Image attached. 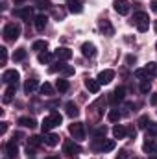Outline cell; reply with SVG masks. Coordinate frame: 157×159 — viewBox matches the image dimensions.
Returning <instances> with one entry per match:
<instances>
[{"label":"cell","mask_w":157,"mask_h":159,"mask_svg":"<svg viewBox=\"0 0 157 159\" xmlns=\"http://www.w3.org/2000/svg\"><path fill=\"white\" fill-rule=\"evenodd\" d=\"M15 17L19 19H30L32 17V7H22V9H15Z\"/></svg>","instance_id":"ffe728a7"},{"label":"cell","mask_w":157,"mask_h":159,"mask_svg":"<svg viewBox=\"0 0 157 159\" xmlns=\"http://www.w3.org/2000/svg\"><path fill=\"white\" fill-rule=\"evenodd\" d=\"M56 87H57V91H59V93H67V91H69V87H70V83H69V80L59 78L57 81H56Z\"/></svg>","instance_id":"d4e9b609"},{"label":"cell","mask_w":157,"mask_h":159,"mask_svg":"<svg viewBox=\"0 0 157 159\" xmlns=\"http://www.w3.org/2000/svg\"><path fill=\"white\" fill-rule=\"evenodd\" d=\"M2 81L7 83V85H17V83H19V72H17L15 69L6 70V72L2 74Z\"/></svg>","instance_id":"5b68a950"},{"label":"cell","mask_w":157,"mask_h":159,"mask_svg":"<svg viewBox=\"0 0 157 159\" xmlns=\"http://www.w3.org/2000/svg\"><path fill=\"white\" fill-rule=\"evenodd\" d=\"M152 9L157 13V0H154V2H152Z\"/></svg>","instance_id":"f6af8a7d"},{"label":"cell","mask_w":157,"mask_h":159,"mask_svg":"<svg viewBox=\"0 0 157 159\" xmlns=\"http://www.w3.org/2000/svg\"><path fill=\"white\" fill-rule=\"evenodd\" d=\"M44 143V139H41L37 135H34V137H30V141H28V146H41Z\"/></svg>","instance_id":"1f68e13d"},{"label":"cell","mask_w":157,"mask_h":159,"mask_svg":"<svg viewBox=\"0 0 157 159\" xmlns=\"http://www.w3.org/2000/svg\"><path fill=\"white\" fill-rule=\"evenodd\" d=\"M39 91H41V94H44V96H50V94H54V87H52L50 83H46V81H44V83L39 87Z\"/></svg>","instance_id":"83f0119b"},{"label":"cell","mask_w":157,"mask_h":159,"mask_svg":"<svg viewBox=\"0 0 157 159\" xmlns=\"http://www.w3.org/2000/svg\"><path fill=\"white\" fill-rule=\"evenodd\" d=\"M148 124H150L148 117H141L139 119V128H148Z\"/></svg>","instance_id":"ab89813d"},{"label":"cell","mask_w":157,"mask_h":159,"mask_svg":"<svg viewBox=\"0 0 157 159\" xmlns=\"http://www.w3.org/2000/svg\"><path fill=\"white\" fill-rule=\"evenodd\" d=\"M46 159H59V157H46Z\"/></svg>","instance_id":"7dc6e473"},{"label":"cell","mask_w":157,"mask_h":159,"mask_svg":"<svg viewBox=\"0 0 157 159\" xmlns=\"http://www.w3.org/2000/svg\"><path fill=\"white\" fill-rule=\"evenodd\" d=\"M15 89H17V85H9V87L4 91V102H6V104H9V102L13 100V96H15Z\"/></svg>","instance_id":"44dd1931"},{"label":"cell","mask_w":157,"mask_h":159,"mask_svg":"<svg viewBox=\"0 0 157 159\" xmlns=\"http://www.w3.org/2000/svg\"><path fill=\"white\" fill-rule=\"evenodd\" d=\"M65 76H70V74H74V69L72 67H63V70H61Z\"/></svg>","instance_id":"60d3db41"},{"label":"cell","mask_w":157,"mask_h":159,"mask_svg":"<svg viewBox=\"0 0 157 159\" xmlns=\"http://www.w3.org/2000/svg\"><path fill=\"white\" fill-rule=\"evenodd\" d=\"M46 46H48V44H46V41H35L32 48H34V50H37V52H43V50H46Z\"/></svg>","instance_id":"e575fe53"},{"label":"cell","mask_w":157,"mask_h":159,"mask_svg":"<svg viewBox=\"0 0 157 159\" xmlns=\"http://www.w3.org/2000/svg\"><path fill=\"white\" fill-rule=\"evenodd\" d=\"M126 133H128V131H126V128H124V126H120V124L113 128V137H115V139H124V137H126Z\"/></svg>","instance_id":"484cf974"},{"label":"cell","mask_w":157,"mask_h":159,"mask_svg":"<svg viewBox=\"0 0 157 159\" xmlns=\"http://www.w3.org/2000/svg\"><path fill=\"white\" fill-rule=\"evenodd\" d=\"M142 150H144L146 154H157V143L154 139H148V137H146V141H144V144H142Z\"/></svg>","instance_id":"4fadbf2b"},{"label":"cell","mask_w":157,"mask_h":159,"mask_svg":"<svg viewBox=\"0 0 157 159\" xmlns=\"http://www.w3.org/2000/svg\"><path fill=\"white\" fill-rule=\"evenodd\" d=\"M52 128H56V122L50 119V117H46V119L43 120V124H41V129H43V133H48Z\"/></svg>","instance_id":"603a6c76"},{"label":"cell","mask_w":157,"mask_h":159,"mask_svg":"<svg viewBox=\"0 0 157 159\" xmlns=\"http://www.w3.org/2000/svg\"><path fill=\"white\" fill-rule=\"evenodd\" d=\"M124 96H126V89H124V87H117V89L113 91V94L109 96V100H111V104H118V102L124 100Z\"/></svg>","instance_id":"9c48e42d"},{"label":"cell","mask_w":157,"mask_h":159,"mask_svg":"<svg viewBox=\"0 0 157 159\" xmlns=\"http://www.w3.org/2000/svg\"><path fill=\"white\" fill-rule=\"evenodd\" d=\"M65 154H69V156H78V154H81V148H79V144H76L74 141H67V143H65Z\"/></svg>","instance_id":"ba28073f"},{"label":"cell","mask_w":157,"mask_h":159,"mask_svg":"<svg viewBox=\"0 0 157 159\" xmlns=\"http://www.w3.org/2000/svg\"><path fill=\"white\" fill-rule=\"evenodd\" d=\"M135 78H139V80H142V78H148V72H146V69H137L135 72Z\"/></svg>","instance_id":"8d00e7d4"},{"label":"cell","mask_w":157,"mask_h":159,"mask_svg":"<svg viewBox=\"0 0 157 159\" xmlns=\"http://www.w3.org/2000/svg\"><path fill=\"white\" fill-rule=\"evenodd\" d=\"M81 54H83L85 57H94V56H96V46H94L92 43H83V44H81Z\"/></svg>","instance_id":"30bf717a"},{"label":"cell","mask_w":157,"mask_h":159,"mask_svg":"<svg viewBox=\"0 0 157 159\" xmlns=\"http://www.w3.org/2000/svg\"><path fill=\"white\" fill-rule=\"evenodd\" d=\"M115 78V70H111V69H105V70H102L100 74H98V81L100 83H104V85H107V83H111Z\"/></svg>","instance_id":"52a82bcc"},{"label":"cell","mask_w":157,"mask_h":159,"mask_svg":"<svg viewBox=\"0 0 157 159\" xmlns=\"http://www.w3.org/2000/svg\"><path fill=\"white\" fill-rule=\"evenodd\" d=\"M44 144H48V146H57L59 144V135H56V133H44Z\"/></svg>","instance_id":"9a60e30c"},{"label":"cell","mask_w":157,"mask_h":159,"mask_svg":"<svg viewBox=\"0 0 157 159\" xmlns=\"http://www.w3.org/2000/svg\"><path fill=\"white\" fill-rule=\"evenodd\" d=\"M126 63H128V65H133V63H135V57H133V56H128V57H126Z\"/></svg>","instance_id":"b9f144b4"},{"label":"cell","mask_w":157,"mask_h":159,"mask_svg":"<svg viewBox=\"0 0 157 159\" xmlns=\"http://www.w3.org/2000/svg\"><path fill=\"white\" fill-rule=\"evenodd\" d=\"M6 129H7V122H2V126H0V133L4 135V133H6Z\"/></svg>","instance_id":"7bdbcfd3"},{"label":"cell","mask_w":157,"mask_h":159,"mask_svg":"<svg viewBox=\"0 0 157 159\" xmlns=\"http://www.w3.org/2000/svg\"><path fill=\"white\" fill-rule=\"evenodd\" d=\"M52 57H54V56H52L50 52H46V50H44V52H39V56H37V59H39L41 65H48V63L52 61Z\"/></svg>","instance_id":"cb8c5ba5"},{"label":"cell","mask_w":157,"mask_h":159,"mask_svg":"<svg viewBox=\"0 0 157 159\" xmlns=\"http://www.w3.org/2000/svg\"><path fill=\"white\" fill-rule=\"evenodd\" d=\"M48 117H50V119H52L54 122H56V126H59V124H61V120H63V117H61V113H59V111H56V109H52Z\"/></svg>","instance_id":"f546056e"},{"label":"cell","mask_w":157,"mask_h":159,"mask_svg":"<svg viewBox=\"0 0 157 159\" xmlns=\"http://www.w3.org/2000/svg\"><path fill=\"white\" fill-rule=\"evenodd\" d=\"M0 59H2V65H6V61H7V50L4 46L0 48Z\"/></svg>","instance_id":"f35d334b"},{"label":"cell","mask_w":157,"mask_h":159,"mask_svg":"<svg viewBox=\"0 0 157 159\" xmlns=\"http://www.w3.org/2000/svg\"><path fill=\"white\" fill-rule=\"evenodd\" d=\"M100 30L104 32V35H113L115 34V28H113V24L109 22V20H100Z\"/></svg>","instance_id":"5bb4252c"},{"label":"cell","mask_w":157,"mask_h":159,"mask_svg":"<svg viewBox=\"0 0 157 159\" xmlns=\"http://www.w3.org/2000/svg\"><path fill=\"white\" fill-rule=\"evenodd\" d=\"M67 7H69L70 13H81L83 11V4L78 2V0H69L67 2Z\"/></svg>","instance_id":"2e32d148"},{"label":"cell","mask_w":157,"mask_h":159,"mask_svg":"<svg viewBox=\"0 0 157 159\" xmlns=\"http://www.w3.org/2000/svg\"><path fill=\"white\" fill-rule=\"evenodd\" d=\"M150 89H152V83L148 81V80H142V83H141V93H150Z\"/></svg>","instance_id":"d590c367"},{"label":"cell","mask_w":157,"mask_h":159,"mask_svg":"<svg viewBox=\"0 0 157 159\" xmlns=\"http://www.w3.org/2000/svg\"><path fill=\"white\" fill-rule=\"evenodd\" d=\"M35 4H37V7H41V9L50 7V0H35Z\"/></svg>","instance_id":"74e56055"},{"label":"cell","mask_w":157,"mask_h":159,"mask_svg":"<svg viewBox=\"0 0 157 159\" xmlns=\"http://www.w3.org/2000/svg\"><path fill=\"white\" fill-rule=\"evenodd\" d=\"M144 69H146L148 76H155V78H157V63H155V61H150Z\"/></svg>","instance_id":"f1b7e54d"},{"label":"cell","mask_w":157,"mask_h":159,"mask_svg":"<svg viewBox=\"0 0 157 159\" xmlns=\"http://www.w3.org/2000/svg\"><path fill=\"white\" fill-rule=\"evenodd\" d=\"M113 7H115V11L118 15H128L129 13V2L128 0H115Z\"/></svg>","instance_id":"8992f818"},{"label":"cell","mask_w":157,"mask_h":159,"mask_svg":"<svg viewBox=\"0 0 157 159\" xmlns=\"http://www.w3.org/2000/svg\"><path fill=\"white\" fill-rule=\"evenodd\" d=\"M65 109H67V115H69L70 119H76V117L79 115V109L76 107V104H74V102H67Z\"/></svg>","instance_id":"ac0fdd59"},{"label":"cell","mask_w":157,"mask_h":159,"mask_svg":"<svg viewBox=\"0 0 157 159\" xmlns=\"http://www.w3.org/2000/svg\"><path fill=\"white\" fill-rule=\"evenodd\" d=\"M54 56H56L59 61H69V59L72 57V50H69V48H57V50L54 52Z\"/></svg>","instance_id":"8fae6325"},{"label":"cell","mask_w":157,"mask_h":159,"mask_svg":"<svg viewBox=\"0 0 157 159\" xmlns=\"http://www.w3.org/2000/svg\"><path fill=\"white\" fill-rule=\"evenodd\" d=\"M100 85H102V83H100L98 80H91V78L85 80V87H87V89H89L91 93H94V94H96V93L100 91Z\"/></svg>","instance_id":"e0dca14e"},{"label":"cell","mask_w":157,"mask_h":159,"mask_svg":"<svg viewBox=\"0 0 157 159\" xmlns=\"http://www.w3.org/2000/svg\"><path fill=\"white\" fill-rule=\"evenodd\" d=\"M69 131H70V135H72L76 141H83V139H85V128H83L81 122H74V124H70Z\"/></svg>","instance_id":"277c9868"},{"label":"cell","mask_w":157,"mask_h":159,"mask_svg":"<svg viewBox=\"0 0 157 159\" xmlns=\"http://www.w3.org/2000/svg\"><path fill=\"white\" fill-rule=\"evenodd\" d=\"M37 87H39V81H37V80H35V78L28 80V81L24 83V91H26L28 94H30V93H34V91H35Z\"/></svg>","instance_id":"7402d4cb"},{"label":"cell","mask_w":157,"mask_h":159,"mask_svg":"<svg viewBox=\"0 0 157 159\" xmlns=\"http://www.w3.org/2000/svg\"><path fill=\"white\" fill-rule=\"evenodd\" d=\"M150 159H157V156H154V157H150Z\"/></svg>","instance_id":"c3c4849f"},{"label":"cell","mask_w":157,"mask_h":159,"mask_svg":"<svg viewBox=\"0 0 157 159\" xmlns=\"http://www.w3.org/2000/svg\"><path fill=\"white\" fill-rule=\"evenodd\" d=\"M92 150L94 152H111V150H115V141L113 139H96L92 143Z\"/></svg>","instance_id":"6da1fadb"},{"label":"cell","mask_w":157,"mask_h":159,"mask_svg":"<svg viewBox=\"0 0 157 159\" xmlns=\"http://www.w3.org/2000/svg\"><path fill=\"white\" fill-rule=\"evenodd\" d=\"M155 48H157V43H155Z\"/></svg>","instance_id":"f907efd6"},{"label":"cell","mask_w":157,"mask_h":159,"mask_svg":"<svg viewBox=\"0 0 157 159\" xmlns=\"http://www.w3.org/2000/svg\"><path fill=\"white\" fill-rule=\"evenodd\" d=\"M148 15L144 11H137L133 13V24H137V30L139 32H146L148 30Z\"/></svg>","instance_id":"3957f363"},{"label":"cell","mask_w":157,"mask_h":159,"mask_svg":"<svg viewBox=\"0 0 157 159\" xmlns=\"http://www.w3.org/2000/svg\"><path fill=\"white\" fill-rule=\"evenodd\" d=\"M120 117H122V115H120V111H118V109H111V111H109V115H107V119L111 120V122H118Z\"/></svg>","instance_id":"d6a6232c"},{"label":"cell","mask_w":157,"mask_h":159,"mask_svg":"<svg viewBox=\"0 0 157 159\" xmlns=\"http://www.w3.org/2000/svg\"><path fill=\"white\" fill-rule=\"evenodd\" d=\"M19 37H20V26L15 24V22L6 24V28H4V39L6 41H17Z\"/></svg>","instance_id":"7a4b0ae2"},{"label":"cell","mask_w":157,"mask_h":159,"mask_svg":"<svg viewBox=\"0 0 157 159\" xmlns=\"http://www.w3.org/2000/svg\"><path fill=\"white\" fill-rule=\"evenodd\" d=\"M19 124L20 126H24V128H35V120L32 119V117H22V119H19Z\"/></svg>","instance_id":"4316f807"},{"label":"cell","mask_w":157,"mask_h":159,"mask_svg":"<svg viewBox=\"0 0 157 159\" xmlns=\"http://www.w3.org/2000/svg\"><path fill=\"white\" fill-rule=\"evenodd\" d=\"M146 135L148 137H157V124L155 122H150L148 128H146Z\"/></svg>","instance_id":"4dcf8cb0"},{"label":"cell","mask_w":157,"mask_h":159,"mask_svg":"<svg viewBox=\"0 0 157 159\" xmlns=\"http://www.w3.org/2000/svg\"><path fill=\"white\" fill-rule=\"evenodd\" d=\"M155 32H157V20H155Z\"/></svg>","instance_id":"681fc988"},{"label":"cell","mask_w":157,"mask_h":159,"mask_svg":"<svg viewBox=\"0 0 157 159\" xmlns=\"http://www.w3.org/2000/svg\"><path fill=\"white\" fill-rule=\"evenodd\" d=\"M150 102H152V106H157V94H152V98H150Z\"/></svg>","instance_id":"ee69618b"},{"label":"cell","mask_w":157,"mask_h":159,"mask_svg":"<svg viewBox=\"0 0 157 159\" xmlns=\"http://www.w3.org/2000/svg\"><path fill=\"white\" fill-rule=\"evenodd\" d=\"M15 4H22V2H26V0H13Z\"/></svg>","instance_id":"bcb514c9"},{"label":"cell","mask_w":157,"mask_h":159,"mask_svg":"<svg viewBox=\"0 0 157 159\" xmlns=\"http://www.w3.org/2000/svg\"><path fill=\"white\" fill-rule=\"evenodd\" d=\"M6 154H7L9 159H17V156H19V148H17L15 141H9V143L6 144Z\"/></svg>","instance_id":"7c38bea8"},{"label":"cell","mask_w":157,"mask_h":159,"mask_svg":"<svg viewBox=\"0 0 157 159\" xmlns=\"http://www.w3.org/2000/svg\"><path fill=\"white\" fill-rule=\"evenodd\" d=\"M24 57H26V50H24V48H19V50L13 54V59H15V61H22Z\"/></svg>","instance_id":"836d02e7"},{"label":"cell","mask_w":157,"mask_h":159,"mask_svg":"<svg viewBox=\"0 0 157 159\" xmlns=\"http://www.w3.org/2000/svg\"><path fill=\"white\" fill-rule=\"evenodd\" d=\"M46 22H48V17H46V15H37V17H35V28H37L39 32H43V30L46 28Z\"/></svg>","instance_id":"d6986e66"}]
</instances>
